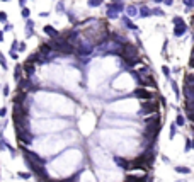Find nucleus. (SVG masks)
Here are the masks:
<instances>
[{"label": "nucleus", "mask_w": 194, "mask_h": 182, "mask_svg": "<svg viewBox=\"0 0 194 182\" xmlns=\"http://www.w3.org/2000/svg\"><path fill=\"white\" fill-rule=\"evenodd\" d=\"M124 5L123 2H114V3H109L107 5V17L109 19H116L119 16V12H123Z\"/></svg>", "instance_id": "nucleus-1"}, {"label": "nucleus", "mask_w": 194, "mask_h": 182, "mask_svg": "<svg viewBox=\"0 0 194 182\" xmlns=\"http://www.w3.org/2000/svg\"><path fill=\"white\" fill-rule=\"evenodd\" d=\"M16 134H17V138H19L20 141L26 143V145H29L33 141V138H34L29 129H20V128H16Z\"/></svg>", "instance_id": "nucleus-2"}, {"label": "nucleus", "mask_w": 194, "mask_h": 182, "mask_svg": "<svg viewBox=\"0 0 194 182\" xmlns=\"http://www.w3.org/2000/svg\"><path fill=\"white\" fill-rule=\"evenodd\" d=\"M121 51H123L124 60H130V58H135V56H138V48H136V46H133V44H128V43H124V46L121 48Z\"/></svg>", "instance_id": "nucleus-3"}, {"label": "nucleus", "mask_w": 194, "mask_h": 182, "mask_svg": "<svg viewBox=\"0 0 194 182\" xmlns=\"http://www.w3.org/2000/svg\"><path fill=\"white\" fill-rule=\"evenodd\" d=\"M26 158H27V162H33L36 165H44V160L41 157H38L34 151H26Z\"/></svg>", "instance_id": "nucleus-4"}, {"label": "nucleus", "mask_w": 194, "mask_h": 182, "mask_svg": "<svg viewBox=\"0 0 194 182\" xmlns=\"http://www.w3.org/2000/svg\"><path fill=\"white\" fill-rule=\"evenodd\" d=\"M135 95L140 97V99H143V101H150V99H152V92L147 90V89H136Z\"/></svg>", "instance_id": "nucleus-5"}, {"label": "nucleus", "mask_w": 194, "mask_h": 182, "mask_svg": "<svg viewBox=\"0 0 194 182\" xmlns=\"http://www.w3.org/2000/svg\"><path fill=\"white\" fill-rule=\"evenodd\" d=\"M43 31H44V34H48L51 39H56V37L60 36V33H58V31H55V27H53V26H44V27H43Z\"/></svg>", "instance_id": "nucleus-6"}, {"label": "nucleus", "mask_w": 194, "mask_h": 182, "mask_svg": "<svg viewBox=\"0 0 194 182\" xmlns=\"http://www.w3.org/2000/svg\"><path fill=\"white\" fill-rule=\"evenodd\" d=\"M155 109V106L150 102V101H147V102H143L141 104V111H140V114H150V112H153Z\"/></svg>", "instance_id": "nucleus-7"}, {"label": "nucleus", "mask_w": 194, "mask_h": 182, "mask_svg": "<svg viewBox=\"0 0 194 182\" xmlns=\"http://www.w3.org/2000/svg\"><path fill=\"white\" fill-rule=\"evenodd\" d=\"M186 31H187V26H186V24H177V26H175V29H174V36H177V37L184 36V34H186Z\"/></svg>", "instance_id": "nucleus-8"}, {"label": "nucleus", "mask_w": 194, "mask_h": 182, "mask_svg": "<svg viewBox=\"0 0 194 182\" xmlns=\"http://www.w3.org/2000/svg\"><path fill=\"white\" fill-rule=\"evenodd\" d=\"M33 29H34V22L27 19V20H26V36H27V37L34 34V31H33Z\"/></svg>", "instance_id": "nucleus-9"}, {"label": "nucleus", "mask_w": 194, "mask_h": 182, "mask_svg": "<svg viewBox=\"0 0 194 182\" xmlns=\"http://www.w3.org/2000/svg\"><path fill=\"white\" fill-rule=\"evenodd\" d=\"M138 14H140V17H150V16H152V10H150L147 5H141L140 10H138Z\"/></svg>", "instance_id": "nucleus-10"}, {"label": "nucleus", "mask_w": 194, "mask_h": 182, "mask_svg": "<svg viewBox=\"0 0 194 182\" xmlns=\"http://www.w3.org/2000/svg\"><path fill=\"white\" fill-rule=\"evenodd\" d=\"M126 14H128V17H136V16H138V9L133 7V5H130V7L126 9Z\"/></svg>", "instance_id": "nucleus-11"}, {"label": "nucleus", "mask_w": 194, "mask_h": 182, "mask_svg": "<svg viewBox=\"0 0 194 182\" xmlns=\"http://www.w3.org/2000/svg\"><path fill=\"white\" fill-rule=\"evenodd\" d=\"M123 20H124V26H126V27H130L131 31H138V27L131 22V19H130V17H123Z\"/></svg>", "instance_id": "nucleus-12"}, {"label": "nucleus", "mask_w": 194, "mask_h": 182, "mask_svg": "<svg viewBox=\"0 0 194 182\" xmlns=\"http://www.w3.org/2000/svg\"><path fill=\"white\" fill-rule=\"evenodd\" d=\"M114 162H116L121 168H128V164H130V162H126V160H123V158H119V157H114Z\"/></svg>", "instance_id": "nucleus-13"}, {"label": "nucleus", "mask_w": 194, "mask_h": 182, "mask_svg": "<svg viewBox=\"0 0 194 182\" xmlns=\"http://www.w3.org/2000/svg\"><path fill=\"white\" fill-rule=\"evenodd\" d=\"M14 78H16V80H20V78H22V67H20V65H17L16 70H14Z\"/></svg>", "instance_id": "nucleus-14"}, {"label": "nucleus", "mask_w": 194, "mask_h": 182, "mask_svg": "<svg viewBox=\"0 0 194 182\" xmlns=\"http://www.w3.org/2000/svg\"><path fill=\"white\" fill-rule=\"evenodd\" d=\"M175 172H179V174H191V168H187V167H175Z\"/></svg>", "instance_id": "nucleus-15"}, {"label": "nucleus", "mask_w": 194, "mask_h": 182, "mask_svg": "<svg viewBox=\"0 0 194 182\" xmlns=\"http://www.w3.org/2000/svg\"><path fill=\"white\" fill-rule=\"evenodd\" d=\"M102 2L104 0H89V5L90 7H99V5H102Z\"/></svg>", "instance_id": "nucleus-16"}, {"label": "nucleus", "mask_w": 194, "mask_h": 182, "mask_svg": "<svg viewBox=\"0 0 194 182\" xmlns=\"http://www.w3.org/2000/svg\"><path fill=\"white\" fill-rule=\"evenodd\" d=\"M175 126H184V117H182L180 114L175 117Z\"/></svg>", "instance_id": "nucleus-17"}, {"label": "nucleus", "mask_w": 194, "mask_h": 182, "mask_svg": "<svg viewBox=\"0 0 194 182\" xmlns=\"http://www.w3.org/2000/svg\"><path fill=\"white\" fill-rule=\"evenodd\" d=\"M172 90H174L175 97H180V92H179V87H177V84H175V82H172Z\"/></svg>", "instance_id": "nucleus-18"}, {"label": "nucleus", "mask_w": 194, "mask_h": 182, "mask_svg": "<svg viewBox=\"0 0 194 182\" xmlns=\"http://www.w3.org/2000/svg\"><path fill=\"white\" fill-rule=\"evenodd\" d=\"M0 65H2L3 68H7V60H5V56H3V53H0Z\"/></svg>", "instance_id": "nucleus-19"}, {"label": "nucleus", "mask_w": 194, "mask_h": 182, "mask_svg": "<svg viewBox=\"0 0 194 182\" xmlns=\"http://www.w3.org/2000/svg\"><path fill=\"white\" fill-rule=\"evenodd\" d=\"M172 22H174V26H177V24H186L182 17H174V19H172Z\"/></svg>", "instance_id": "nucleus-20"}, {"label": "nucleus", "mask_w": 194, "mask_h": 182, "mask_svg": "<svg viewBox=\"0 0 194 182\" xmlns=\"http://www.w3.org/2000/svg\"><path fill=\"white\" fill-rule=\"evenodd\" d=\"M153 14H155V16H163V10H162V9H153V10H152V16H153Z\"/></svg>", "instance_id": "nucleus-21"}, {"label": "nucleus", "mask_w": 194, "mask_h": 182, "mask_svg": "<svg viewBox=\"0 0 194 182\" xmlns=\"http://www.w3.org/2000/svg\"><path fill=\"white\" fill-rule=\"evenodd\" d=\"M162 72H163V75H165L167 78L170 77V68H169V67H163V68H162Z\"/></svg>", "instance_id": "nucleus-22"}, {"label": "nucleus", "mask_w": 194, "mask_h": 182, "mask_svg": "<svg viewBox=\"0 0 194 182\" xmlns=\"http://www.w3.org/2000/svg\"><path fill=\"white\" fill-rule=\"evenodd\" d=\"M29 14H31V12H29V9H26V7H22V17H29Z\"/></svg>", "instance_id": "nucleus-23"}, {"label": "nucleus", "mask_w": 194, "mask_h": 182, "mask_svg": "<svg viewBox=\"0 0 194 182\" xmlns=\"http://www.w3.org/2000/svg\"><path fill=\"white\" fill-rule=\"evenodd\" d=\"M182 2H184V5H186V7H189V9L194 5V0H182Z\"/></svg>", "instance_id": "nucleus-24"}, {"label": "nucleus", "mask_w": 194, "mask_h": 182, "mask_svg": "<svg viewBox=\"0 0 194 182\" xmlns=\"http://www.w3.org/2000/svg\"><path fill=\"white\" fill-rule=\"evenodd\" d=\"M56 12H65V5H63L61 2H60L58 5H56Z\"/></svg>", "instance_id": "nucleus-25"}, {"label": "nucleus", "mask_w": 194, "mask_h": 182, "mask_svg": "<svg viewBox=\"0 0 194 182\" xmlns=\"http://www.w3.org/2000/svg\"><path fill=\"white\" fill-rule=\"evenodd\" d=\"M0 22H7V14L5 12H0Z\"/></svg>", "instance_id": "nucleus-26"}, {"label": "nucleus", "mask_w": 194, "mask_h": 182, "mask_svg": "<svg viewBox=\"0 0 194 182\" xmlns=\"http://www.w3.org/2000/svg\"><path fill=\"white\" fill-rule=\"evenodd\" d=\"M19 46H17V50L19 51H26V43H17Z\"/></svg>", "instance_id": "nucleus-27"}, {"label": "nucleus", "mask_w": 194, "mask_h": 182, "mask_svg": "<svg viewBox=\"0 0 194 182\" xmlns=\"http://www.w3.org/2000/svg\"><path fill=\"white\" fill-rule=\"evenodd\" d=\"M193 148V143H191V140H187V143H186V151H189Z\"/></svg>", "instance_id": "nucleus-28"}, {"label": "nucleus", "mask_w": 194, "mask_h": 182, "mask_svg": "<svg viewBox=\"0 0 194 182\" xmlns=\"http://www.w3.org/2000/svg\"><path fill=\"white\" fill-rule=\"evenodd\" d=\"M5 114H7V109L5 107H0V117H3Z\"/></svg>", "instance_id": "nucleus-29"}, {"label": "nucleus", "mask_w": 194, "mask_h": 182, "mask_svg": "<svg viewBox=\"0 0 194 182\" xmlns=\"http://www.w3.org/2000/svg\"><path fill=\"white\" fill-rule=\"evenodd\" d=\"M16 50H17V41H14V43H12V48H10V51H16Z\"/></svg>", "instance_id": "nucleus-30"}, {"label": "nucleus", "mask_w": 194, "mask_h": 182, "mask_svg": "<svg viewBox=\"0 0 194 182\" xmlns=\"http://www.w3.org/2000/svg\"><path fill=\"white\" fill-rule=\"evenodd\" d=\"M2 92H3V95H9V87H7V85H5V87H3V89H2Z\"/></svg>", "instance_id": "nucleus-31"}, {"label": "nucleus", "mask_w": 194, "mask_h": 182, "mask_svg": "<svg viewBox=\"0 0 194 182\" xmlns=\"http://www.w3.org/2000/svg\"><path fill=\"white\" fill-rule=\"evenodd\" d=\"M19 177H22V179H29L31 175H29V174H19Z\"/></svg>", "instance_id": "nucleus-32"}, {"label": "nucleus", "mask_w": 194, "mask_h": 182, "mask_svg": "<svg viewBox=\"0 0 194 182\" xmlns=\"http://www.w3.org/2000/svg\"><path fill=\"white\" fill-rule=\"evenodd\" d=\"M10 56H12V58L17 61V53H16V51H10Z\"/></svg>", "instance_id": "nucleus-33"}, {"label": "nucleus", "mask_w": 194, "mask_h": 182, "mask_svg": "<svg viewBox=\"0 0 194 182\" xmlns=\"http://www.w3.org/2000/svg\"><path fill=\"white\" fill-rule=\"evenodd\" d=\"M48 16H50V12H41L39 14V17H48Z\"/></svg>", "instance_id": "nucleus-34"}, {"label": "nucleus", "mask_w": 194, "mask_h": 182, "mask_svg": "<svg viewBox=\"0 0 194 182\" xmlns=\"http://www.w3.org/2000/svg\"><path fill=\"white\" fill-rule=\"evenodd\" d=\"M26 2H27V0H19V5L20 7H26Z\"/></svg>", "instance_id": "nucleus-35"}, {"label": "nucleus", "mask_w": 194, "mask_h": 182, "mask_svg": "<svg viewBox=\"0 0 194 182\" xmlns=\"http://www.w3.org/2000/svg\"><path fill=\"white\" fill-rule=\"evenodd\" d=\"M162 2H165L167 5H172V0H162Z\"/></svg>", "instance_id": "nucleus-36"}, {"label": "nucleus", "mask_w": 194, "mask_h": 182, "mask_svg": "<svg viewBox=\"0 0 194 182\" xmlns=\"http://www.w3.org/2000/svg\"><path fill=\"white\" fill-rule=\"evenodd\" d=\"M2 41H3V33L0 31V43H2Z\"/></svg>", "instance_id": "nucleus-37"}, {"label": "nucleus", "mask_w": 194, "mask_h": 182, "mask_svg": "<svg viewBox=\"0 0 194 182\" xmlns=\"http://www.w3.org/2000/svg\"><path fill=\"white\" fill-rule=\"evenodd\" d=\"M153 2H162V0H153Z\"/></svg>", "instance_id": "nucleus-38"}, {"label": "nucleus", "mask_w": 194, "mask_h": 182, "mask_svg": "<svg viewBox=\"0 0 194 182\" xmlns=\"http://www.w3.org/2000/svg\"><path fill=\"white\" fill-rule=\"evenodd\" d=\"M182 182H186V181H182Z\"/></svg>", "instance_id": "nucleus-39"}]
</instances>
